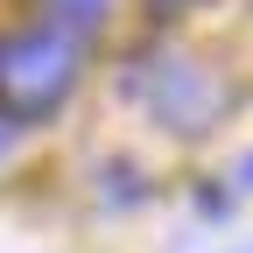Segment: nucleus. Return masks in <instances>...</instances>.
<instances>
[{"label": "nucleus", "mask_w": 253, "mask_h": 253, "mask_svg": "<svg viewBox=\"0 0 253 253\" xmlns=\"http://www.w3.org/2000/svg\"><path fill=\"white\" fill-rule=\"evenodd\" d=\"M78 84V49L71 36H56V28H21L14 42H0V106L7 120H42L71 99Z\"/></svg>", "instance_id": "obj_1"}, {"label": "nucleus", "mask_w": 253, "mask_h": 253, "mask_svg": "<svg viewBox=\"0 0 253 253\" xmlns=\"http://www.w3.org/2000/svg\"><path fill=\"white\" fill-rule=\"evenodd\" d=\"M148 106H155V120H162L169 134H204V126H218V113L232 106V84L211 78L204 63H169V71L148 84Z\"/></svg>", "instance_id": "obj_2"}, {"label": "nucleus", "mask_w": 253, "mask_h": 253, "mask_svg": "<svg viewBox=\"0 0 253 253\" xmlns=\"http://www.w3.org/2000/svg\"><path fill=\"white\" fill-rule=\"evenodd\" d=\"M42 14L56 21V36H91L106 28V0H42Z\"/></svg>", "instance_id": "obj_3"}, {"label": "nucleus", "mask_w": 253, "mask_h": 253, "mask_svg": "<svg viewBox=\"0 0 253 253\" xmlns=\"http://www.w3.org/2000/svg\"><path fill=\"white\" fill-rule=\"evenodd\" d=\"M155 7H162V14H183V7H197V0H155Z\"/></svg>", "instance_id": "obj_4"}, {"label": "nucleus", "mask_w": 253, "mask_h": 253, "mask_svg": "<svg viewBox=\"0 0 253 253\" xmlns=\"http://www.w3.org/2000/svg\"><path fill=\"white\" fill-rule=\"evenodd\" d=\"M239 190H253V155H246V162H239Z\"/></svg>", "instance_id": "obj_5"}]
</instances>
